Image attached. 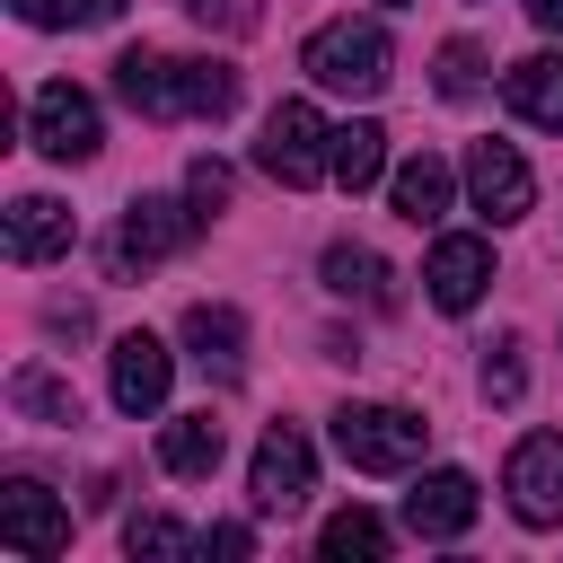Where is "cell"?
Masks as SVG:
<instances>
[{"label": "cell", "instance_id": "cell-1", "mask_svg": "<svg viewBox=\"0 0 563 563\" xmlns=\"http://www.w3.org/2000/svg\"><path fill=\"white\" fill-rule=\"evenodd\" d=\"M387 26L378 18H325L308 44H299V70L317 79V88H334V97H378L387 88Z\"/></svg>", "mask_w": 563, "mask_h": 563}, {"label": "cell", "instance_id": "cell-2", "mask_svg": "<svg viewBox=\"0 0 563 563\" xmlns=\"http://www.w3.org/2000/svg\"><path fill=\"white\" fill-rule=\"evenodd\" d=\"M422 440H431V422L405 413V405H343V413H334V449H343V466H361V475H405V466L422 457Z\"/></svg>", "mask_w": 563, "mask_h": 563}, {"label": "cell", "instance_id": "cell-3", "mask_svg": "<svg viewBox=\"0 0 563 563\" xmlns=\"http://www.w3.org/2000/svg\"><path fill=\"white\" fill-rule=\"evenodd\" d=\"M255 167H264V176H282L290 194H299V185H317V176H334V132H325V114H317L308 97H282V106L264 114Z\"/></svg>", "mask_w": 563, "mask_h": 563}, {"label": "cell", "instance_id": "cell-4", "mask_svg": "<svg viewBox=\"0 0 563 563\" xmlns=\"http://www.w3.org/2000/svg\"><path fill=\"white\" fill-rule=\"evenodd\" d=\"M26 141H35L44 158H62V167L97 158V141H106L97 97H88V88H70V79H44V88H35V106H26Z\"/></svg>", "mask_w": 563, "mask_h": 563}, {"label": "cell", "instance_id": "cell-5", "mask_svg": "<svg viewBox=\"0 0 563 563\" xmlns=\"http://www.w3.org/2000/svg\"><path fill=\"white\" fill-rule=\"evenodd\" d=\"M308 484H317V449H308V431H299V422H273V431L255 440V475H246L255 510H264V519H290V510L308 501Z\"/></svg>", "mask_w": 563, "mask_h": 563}, {"label": "cell", "instance_id": "cell-6", "mask_svg": "<svg viewBox=\"0 0 563 563\" xmlns=\"http://www.w3.org/2000/svg\"><path fill=\"white\" fill-rule=\"evenodd\" d=\"M501 493L528 528H563V431H528L501 466Z\"/></svg>", "mask_w": 563, "mask_h": 563}, {"label": "cell", "instance_id": "cell-7", "mask_svg": "<svg viewBox=\"0 0 563 563\" xmlns=\"http://www.w3.org/2000/svg\"><path fill=\"white\" fill-rule=\"evenodd\" d=\"M194 229H202V211H194V202H167V194L123 202V229H114V273H132V264H167Z\"/></svg>", "mask_w": 563, "mask_h": 563}, {"label": "cell", "instance_id": "cell-8", "mask_svg": "<svg viewBox=\"0 0 563 563\" xmlns=\"http://www.w3.org/2000/svg\"><path fill=\"white\" fill-rule=\"evenodd\" d=\"M0 545L44 563V554H62V545H70V510H62L35 475H9V484H0Z\"/></svg>", "mask_w": 563, "mask_h": 563}, {"label": "cell", "instance_id": "cell-9", "mask_svg": "<svg viewBox=\"0 0 563 563\" xmlns=\"http://www.w3.org/2000/svg\"><path fill=\"white\" fill-rule=\"evenodd\" d=\"M466 194H475L484 220H528L537 176H528V158H519L510 141H475V150H466Z\"/></svg>", "mask_w": 563, "mask_h": 563}, {"label": "cell", "instance_id": "cell-10", "mask_svg": "<svg viewBox=\"0 0 563 563\" xmlns=\"http://www.w3.org/2000/svg\"><path fill=\"white\" fill-rule=\"evenodd\" d=\"M475 510H484V493H475V475H457V466H431L413 493H405V528L413 537H466L475 528Z\"/></svg>", "mask_w": 563, "mask_h": 563}, {"label": "cell", "instance_id": "cell-11", "mask_svg": "<svg viewBox=\"0 0 563 563\" xmlns=\"http://www.w3.org/2000/svg\"><path fill=\"white\" fill-rule=\"evenodd\" d=\"M422 290H431V308L466 317V308L493 290V246H484V238H440L431 264H422Z\"/></svg>", "mask_w": 563, "mask_h": 563}, {"label": "cell", "instance_id": "cell-12", "mask_svg": "<svg viewBox=\"0 0 563 563\" xmlns=\"http://www.w3.org/2000/svg\"><path fill=\"white\" fill-rule=\"evenodd\" d=\"M114 97H123L132 114H150V123H176V114H185V62L132 44V53L114 62Z\"/></svg>", "mask_w": 563, "mask_h": 563}, {"label": "cell", "instance_id": "cell-13", "mask_svg": "<svg viewBox=\"0 0 563 563\" xmlns=\"http://www.w3.org/2000/svg\"><path fill=\"white\" fill-rule=\"evenodd\" d=\"M70 238H79L70 202H53V194L9 202V264H53V255H70Z\"/></svg>", "mask_w": 563, "mask_h": 563}, {"label": "cell", "instance_id": "cell-14", "mask_svg": "<svg viewBox=\"0 0 563 563\" xmlns=\"http://www.w3.org/2000/svg\"><path fill=\"white\" fill-rule=\"evenodd\" d=\"M176 334H185V352H194L211 378H246V317H238V308H220V299H194Z\"/></svg>", "mask_w": 563, "mask_h": 563}, {"label": "cell", "instance_id": "cell-15", "mask_svg": "<svg viewBox=\"0 0 563 563\" xmlns=\"http://www.w3.org/2000/svg\"><path fill=\"white\" fill-rule=\"evenodd\" d=\"M167 378H176V361H167L158 334H123V343H114V378H106V387H114L123 413H158V405H167Z\"/></svg>", "mask_w": 563, "mask_h": 563}, {"label": "cell", "instance_id": "cell-16", "mask_svg": "<svg viewBox=\"0 0 563 563\" xmlns=\"http://www.w3.org/2000/svg\"><path fill=\"white\" fill-rule=\"evenodd\" d=\"M501 97H510L519 123L563 132V53H528V62H510V70H501Z\"/></svg>", "mask_w": 563, "mask_h": 563}, {"label": "cell", "instance_id": "cell-17", "mask_svg": "<svg viewBox=\"0 0 563 563\" xmlns=\"http://www.w3.org/2000/svg\"><path fill=\"white\" fill-rule=\"evenodd\" d=\"M220 457H229V431H220L211 413H176V422L158 431V466H167V475H185V484L220 475Z\"/></svg>", "mask_w": 563, "mask_h": 563}, {"label": "cell", "instance_id": "cell-18", "mask_svg": "<svg viewBox=\"0 0 563 563\" xmlns=\"http://www.w3.org/2000/svg\"><path fill=\"white\" fill-rule=\"evenodd\" d=\"M449 194H457V176H449V158H431V150H422V158H405V167L387 176V202H396V220H413V229H422V220H440V211H449Z\"/></svg>", "mask_w": 563, "mask_h": 563}, {"label": "cell", "instance_id": "cell-19", "mask_svg": "<svg viewBox=\"0 0 563 563\" xmlns=\"http://www.w3.org/2000/svg\"><path fill=\"white\" fill-rule=\"evenodd\" d=\"M325 290L334 299H361V308H396V282L369 246H325Z\"/></svg>", "mask_w": 563, "mask_h": 563}, {"label": "cell", "instance_id": "cell-20", "mask_svg": "<svg viewBox=\"0 0 563 563\" xmlns=\"http://www.w3.org/2000/svg\"><path fill=\"white\" fill-rule=\"evenodd\" d=\"M387 545H396V537H387V519H378V510H361V501H352V510H334V519L317 528V554H325V563H378Z\"/></svg>", "mask_w": 563, "mask_h": 563}, {"label": "cell", "instance_id": "cell-21", "mask_svg": "<svg viewBox=\"0 0 563 563\" xmlns=\"http://www.w3.org/2000/svg\"><path fill=\"white\" fill-rule=\"evenodd\" d=\"M378 176H387V132L378 123H334V185L369 194Z\"/></svg>", "mask_w": 563, "mask_h": 563}, {"label": "cell", "instance_id": "cell-22", "mask_svg": "<svg viewBox=\"0 0 563 563\" xmlns=\"http://www.w3.org/2000/svg\"><path fill=\"white\" fill-rule=\"evenodd\" d=\"M9 405H18V413H35V422H79V396H70L44 361H26V369L9 378Z\"/></svg>", "mask_w": 563, "mask_h": 563}, {"label": "cell", "instance_id": "cell-23", "mask_svg": "<svg viewBox=\"0 0 563 563\" xmlns=\"http://www.w3.org/2000/svg\"><path fill=\"white\" fill-rule=\"evenodd\" d=\"M229 106H238V70H229V62H211V53H202V62H185V114L220 123Z\"/></svg>", "mask_w": 563, "mask_h": 563}, {"label": "cell", "instance_id": "cell-24", "mask_svg": "<svg viewBox=\"0 0 563 563\" xmlns=\"http://www.w3.org/2000/svg\"><path fill=\"white\" fill-rule=\"evenodd\" d=\"M475 88H484V53H475L466 35H449V44H440V97H449V106H466Z\"/></svg>", "mask_w": 563, "mask_h": 563}, {"label": "cell", "instance_id": "cell-25", "mask_svg": "<svg viewBox=\"0 0 563 563\" xmlns=\"http://www.w3.org/2000/svg\"><path fill=\"white\" fill-rule=\"evenodd\" d=\"M123 545H132V554H202V537H185V528H176V519H158V510L123 519Z\"/></svg>", "mask_w": 563, "mask_h": 563}, {"label": "cell", "instance_id": "cell-26", "mask_svg": "<svg viewBox=\"0 0 563 563\" xmlns=\"http://www.w3.org/2000/svg\"><path fill=\"white\" fill-rule=\"evenodd\" d=\"M484 396H493V405H519V396H528V361H519V343H493V361H484Z\"/></svg>", "mask_w": 563, "mask_h": 563}, {"label": "cell", "instance_id": "cell-27", "mask_svg": "<svg viewBox=\"0 0 563 563\" xmlns=\"http://www.w3.org/2000/svg\"><path fill=\"white\" fill-rule=\"evenodd\" d=\"M185 202H194L202 229H211V211L229 202V167H220V158H194V167H185Z\"/></svg>", "mask_w": 563, "mask_h": 563}, {"label": "cell", "instance_id": "cell-28", "mask_svg": "<svg viewBox=\"0 0 563 563\" xmlns=\"http://www.w3.org/2000/svg\"><path fill=\"white\" fill-rule=\"evenodd\" d=\"M26 26H88V0H18Z\"/></svg>", "mask_w": 563, "mask_h": 563}, {"label": "cell", "instance_id": "cell-29", "mask_svg": "<svg viewBox=\"0 0 563 563\" xmlns=\"http://www.w3.org/2000/svg\"><path fill=\"white\" fill-rule=\"evenodd\" d=\"M202 26H255V0H185Z\"/></svg>", "mask_w": 563, "mask_h": 563}, {"label": "cell", "instance_id": "cell-30", "mask_svg": "<svg viewBox=\"0 0 563 563\" xmlns=\"http://www.w3.org/2000/svg\"><path fill=\"white\" fill-rule=\"evenodd\" d=\"M202 554H255V537H246V528H229V519H220V528H202Z\"/></svg>", "mask_w": 563, "mask_h": 563}, {"label": "cell", "instance_id": "cell-31", "mask_svg": "<svg viewBox=\"0 0 563 563\" xmlns=\"http://www.w3.org/2000/svg\"><path fill=\"white\" fill-rule=\"evenodd\" d=\"M528 18H537L545 35H563V0H528Z\"/></svg>", "mask_w": 563, "mask_h": 563}, {"label": "cell", "instance_id": "cell-32", "mask_svg": "<svg viewBox=\"0 0 563 563\" xmlns=\"http://www.w3.org/2000/svg\"><path fill=\"white\" fill-rule=\"evenodd\" d=\"M114 9H123V0H88V26H106V18H114Z\"/></svg>", "mask_w": 563, "mask_h": 563}, {"label": "cell", "instance_id": "cell-33", "mask_svg": "<svg viewBox=\"0 0 563 563\" xmlns=\"http://www.w3.org/2000/svg\"><path fill=\"white\" fill-rule=\"evenodd\" d=\"M387 9H405V0H387Z\"/></svg>", "mask_w": 563, "mask_h": 563}]
</instances>
